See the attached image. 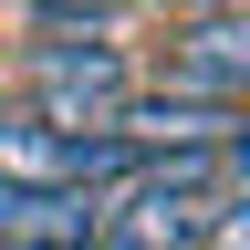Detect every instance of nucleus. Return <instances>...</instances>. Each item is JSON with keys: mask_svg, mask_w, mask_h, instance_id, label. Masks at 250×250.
<instances>
[{"mask_svg": "<svg viewBox=\"0 0 250 250\" xmlns=\"http://www.w3.org/2000/svg\"><path fill=\"white\" fill-rule=\"evenodd\" d=\"M219 167H229V156H146L115 198H94L104 208V240L115 250H198L208 219H219V198H229Z\"/></svg>", "mask_w": 250, "mask_h": 250, "instance_id": "nucleus-1", "label": "nucleus"}, {"mask_svg": "<svg viewBox=\"0 0 250 250\" xmlns=\"http://www.w3.org/2000/svg\"><path fill=\"white\" fill-rule=\"evenodd\" d=\"M21 73L42 94V125H62V136H115V104L136 94L125 42H104V31H42Z\"/></svg>", "mask_w": 250, "mask_h": 250, "instance_id": "nucleus-2", "label": "nucleus"}, {"mask_svg": "<svg viewBox=\"0 0 250 250\" xmlns=\"http://www.w3.org/2000/svg\"><path fill=\"white\" fill-rule=\"evenodd\" d=\"M0 125H11V94H0Z\"/></svg>", "mask_w": 250, "mask_h": 250, "instance_id": "nucleus-7", "label": "nucleus"}, {"mask_svg": "<svg viewBox=\"0 0 250 250\" xmlns=\"http://www.w3.org/2000/svg\"><path fill=\"white\" fill-rule=\"evenodd\" d=\"M240 83H250V31H240V11H198V21L177 31V52H167V94L240 104Z\"/></svg>", "mask_w": 250, "mask_h": 250, "instance_id": "nucleus-4", "label": "nucleus"}, {"mask_svg": "<svg viewBox=\"0 0 250 250\" xmlns=\"http://www.w3.org/2000/svg\"><path fill=\"white\" fill-rule=\"evenodd\" d=\"M115 146L136 156H240V104H198V94H125Z\"/></svg>", "mask_w": 250, "mask_h": 250, "instance_id": "nucleus-3", "label": "nucleus"}, {"mask_svg": "<svg viewBox=\"0 0 250 250\" xmlns=\"http://www.w3.org/2000/svg\"><path fill=\"white\" fill-rule=\"evenodd\" d=\"M167 11H188V21H198V11H240V0H167Z\"/></svg>", "mask_w": 250, "mask_h": 250, "instance_id": "nucleus-5", "label": "nucleus"}, {"mask_svg": "<svg viewBox=\"0 0 250 250\" xmlns=\"http://www.w3.org/2000/svg\"><path fill=\"white\" fill-rule=\"evenodd\" d=\"M73 250H115V240H73Z\"/></svg>", "mask_w": 250, "mask_h": 250, "instance_id": "nucleus-6", "label": "nucleus"}]
</instances>
